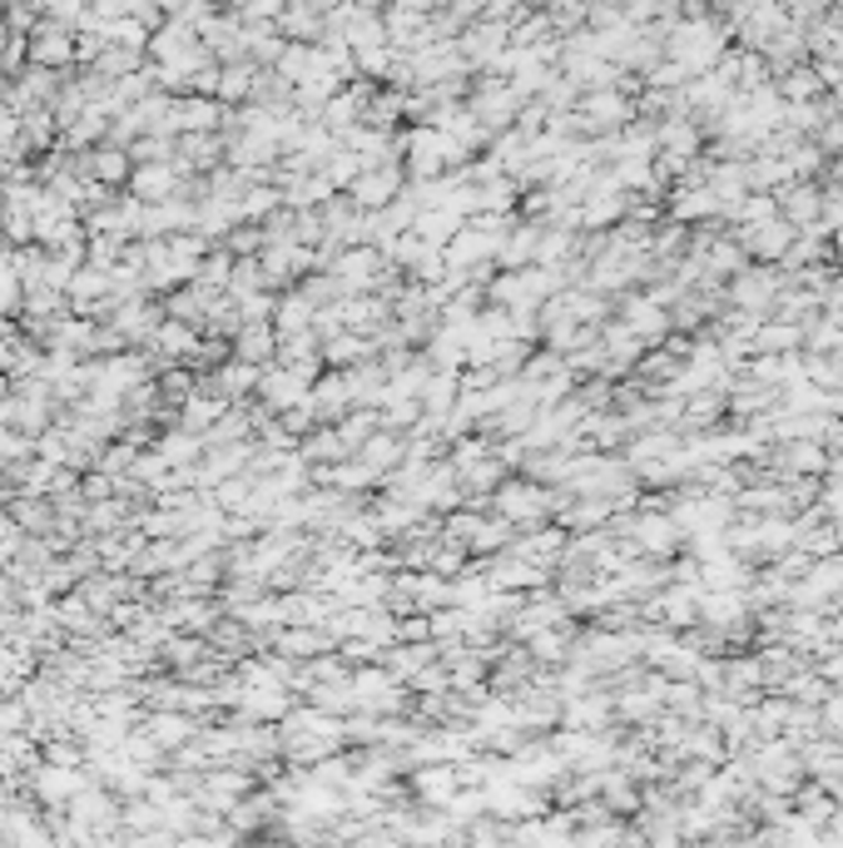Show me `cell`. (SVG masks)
<instances>
[{
  "instance_id": "44dd1931",
  "label": "cell",
  "mask_w": 843,
  "mask_h": 848,
  "mask_svg": "<svg viewBox=\"0 0 843 848\" xmlns=\"http://www.w3.org/2000/svg\"><path fill=\"white\" fill-rule=\"evenodd\" d=\"M0 209H6V193H0Z\"/></svg>"
},
{
  "instance_id": "8fae6325",
  "label": "cell",
  "mask_w": 843,
  "mask_h": 848,
  "mask_svg": "<svg viewBox=\"0 0 843 848\" xmlns=\"http://www.w3.org/2000/svg\"><path fill=\"white\" fill-rule=\"evenodd\" d=\"M85 174H90L95 184H115V179H125V174H129L125 149H95V155H90V165H85Z\"/></svg>"
},
{
  "instance_id": "6da1fadb",
  "label": "cell",
  "mask_w": 843,
  "mask_h": 848,
  "mask_svg": "<svg viewBox=\"0 0 843 848\" xmlns=\"http://www.w3.org/2000/svg\"><path fill=\"white\" fill-rule=\"evenodd\" d=\"M204 269V239H184V233H169V239L144 243V273L149 283H179V279H199Z\"/></svg>"
},
{
  "instance_id": "277c9868",
  "label": "cell",
  "mask_w": 843,
  "mask_h": 848,
  "mask_svg": "<svg viewBox=\"0 0 843 848\" xmlns=\"http://www.w3.org/2000/svg\"><path fill=\"white\" fill-rule=\"evenodd\" d=\"M70 55H75V35H70V30L40 25L35 35H30V65H40V70H55V65H65Z\"/></svg>"
},
{
  "instance_id": "ac0fdd59",
  "label": "cell",
  "mask_w": 843,
  "mask_h": 848,
  "mask_svg": "<svg viewBox=\"0 0 843 848\" xmlns=\"http://www.w3.org/2000/svg\"><path fill=\"white\" fill-rule=\"evenodd\" d=\"M279 646L288 656H313V650H323V640H318V630H288Z\"/></svg>"
},
{
  "instance_id": "9a60e30c",
  "label": "cell",
  "mask_w": 843,
  "mask_h": 848,
  "mask_svg": "<svg viewBox=\"0 0 843 848\" xmlns=\"http://www.w3.org/2000/svg\"><path fill=\"white\" fill-rule=\"evenodd\" d=\"M40 789H45L50 799H75V794H80V779H75V774L45 770V774H40Z\"/></svg>"
},
{
  "instance_id": "52a82bcc",
  "label": "cell",
  "mask_w": 843,
  "mask_h": 848,
  "mask_svg": "<svg viewBox=\"0 0 843 848\" xmlns=\"http://www.w3.org/2000/svg\"><path fill=\"white\" fill-rule=\"evenodd\" d=\"M625 119H631V105H625L615 90L585 95V125H625Z\"/></svg>"
},
{
  "instance_id": "8992f818",
  "label": "cell",
  "mask_w": 843,
  "mask_h": 848,
  "mask_svg": "<svg viewBox=\"0 0 843 848\" xmlns=\"http://www.w3.org/2000/svg\"><path fill=\"white\" fill-rule=\"evenodd\" d=\"M154 347H159L164 357H189V353H199V343H194V328L189 323H179V318H164L159 328L149 333Z\"/></svg>"
},
{
  "instance_id": "30bf717a",
  "label": "cell",
  "mask_w": 843,
  "mask_h": 848,
  "mask_svg": "<svg viewBox=\"0 0 843 848\" xmlns=\"http://www.w3.org/2000/svg\"><path fill=\"white\" fill-rule=\"evenodd\" d=\"M233 347H239V363H263V357H269L273 353V328H269V323H249V328H243L239 333V343H233Z\"/></svg>"
},
{
  "instance_id": "d6986e66",
  "label": "cell",
  "mask_w": 843,
  "mask_h": 848,
  "mask_svg": "<svg viewBox=\"0 0 843 848\" xmlns=\"http://www.w3.org/2000/svg\"><path fill=\"white\" fill-rule=\"evenodd\" d=\"M30 452H35V442H30V437L6 432V427H0V462H15V457H30Z\"/></svg>"
},
{
  "instance_id": "ba28073f",
  "label": "cell",
  "mask_w": 843,
  "mask_h": 848,
  "mask_svg": "<svg viewBox=\"0 0 843 848\" xmlns=\"http://www.w3.org/2000/svg\"><path fill=\"white\" fill-rule=\"evenodd\" d=\"M497 506L507 511V516H517V521H537L541 511H547V496H541V486H507V492L497 496Z\"/></svg>"
},
{
  "instance_id": "5b68a950",
  "label": "cell",
  "mask_w": 843,
  "mask_h": 848,
  "mask_svg": "<svg viewBox=\"0 0 843 848\" xmlns=\"http://www.w3.org/2000/svg\"><path fill=\"white\" fill-rule=\"evenodd\" d=\"M353 199L357 203H387V199H397V169L393 165H383V169H363L353 179Z\"/></svg>"
},
{
  "instance_id": "4fadbf2b",
  "label": "cell",
  "mask_w": 843,
  "mask_h": 848,
  "mask_svg": "<svg viewBox=\"0 0 843 848\" xmlns=\"http://www.w3.org/2000/svg\"><path fill=\"white\" fill-rule=\"evenodd\" d=\"M253 80H259V75H253L249 65H223L219 70V95L223 100H249L253 95Z\"/></svg>"
},
{
  "instance_id": "7a4b0ae2",
  "label": "cell",
  "mask_w": 843,
  "mask_h": 848,
  "mask_svg": "<svg viewBox=\"0 0 843 848\" xmlns=\"http://www.w3.org/2000/svg\"><path fill=\"white\" fill-rule=\"evenodd\" d=\"M259 392H263V402L279 407V412H288V407H308V377L293 373V367H273V373L259 377Z\"/></svg>"
},
{
  "instance_id": "7c38bea8",
  "label": "cell",
  "mask_w": 843,
  "mask_h": 848,
  "mask_svg": "<svg viewBox=\"0 0 843 848\" xmlns=\"http://www.w3.org/2000/svg\"><path fill=\"white\" fill-rule=\"evenodd\" d=\"M373 273H377V259L367 249L343 253V259H337V279H347L353 289H367V283H373Z\"/></svg>"
},
{
  "instance_id": "e0dca14e",
  "label": "cell",
  "mask_w": 843,
  "mask_h": 848,
  "mask_svg": "<svg viewBox=\"0 0 843 848\" xmlns=\"http://www.w3.org/2000/svg\"><path fill=\"white\" fill-rule=\"evenodd\" d=\"M397 452H403V447H397V437H383V432H377L373 442L363 447L367 467H387V462H397Z\"/></svg>"
},
{
  "instance_id": "3957f363",
  "label": "cell",
  "mask_w": 843,
  "mask_h": 848,
  "mask_svg": "<svg viewBox=\"0 0 843 848\" xmlns=\"http://www.w3.org/2000/svg\"><path fill=\"white\" fill-rule=\"evenodd\" d=\"M135 193H139L144 209L179 199V165H139L135 169Z\"/></svg>"
},
{
  "instance_id": "ffe728a7",
  "label": "cell",
  "mask_w": 843,
  "mask_h": 848,
  "mask_svg": "<svg viewBox=\"0 0 843 848\" xmlns=\"http://www.w3.org/2000/svg\"><path fill=\"white\" fill-rule=\"evenodd\" d=\"M253 243H259V233H253V229H239V233H233V249H243V253H249Z\"/></svg>"
},
{
  "instance_id": "2e32d148",
  "label": "cell",
  "mask_w": 843,
  "mask_h": 848,
  "mask_svg": "<svg viewBox=\"0 0 843 848\" xmlns=\"http://www.w3.org/2000/svg\"><path fill=\"white\" fill-rule=\"evenodd\" d=\"M20 303H25V283L10 263H0V308H20Z\"/></svg>"
},
{
  "instance_id": "9c48e42d",
  "label": "cell",
  "mask_w": 843,
  "mask_h": 848,
  "mask_svg": "<svg viewBox=\"0 0 843 848\" xmlns=\"http://www.w3.org/2000/svg\"><path fill=\"white\" fill-rule=\"evenodd\" d=\"M635 546L670 551L675 546V521L670 516H641V521H635Z\"/></svg>"
},
{
  "instance_id": "5bb4252c",
  "label": "cell",
  "mask_w": 843,
  "mask_h": 848,
  "mask_svg": "<svg viewBox=\"0 0 843 848\" xmlns=\"http://www.w3.org/2000/svg\"><path fill=\"white\" fill-rule=\"evenodd\" d=\"M249 387H259V377H253V367H249V363H233V367H223V373H219V392H223V402H229V392H249Z\"/></svg>"
}]
</instances>
